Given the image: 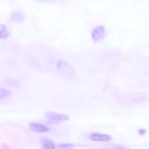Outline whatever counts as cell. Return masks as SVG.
Wrapping results in <instances>:
<instances>
[{"label":"cell","instance_id":"obj_1","mask_svg":"<svg viewBox=\"0 0 149 149\" xmlns=\"http://www.w3.org/2000/svg\"><path fill=\"white\" fill-rule=\"evenodd\" d=\"M56 68L65 77L70 79L75 78V72L73 67L64 60H59L56 63Z\"/></svg>","mask_w":149,"mask_h":149},{"label":"cell","instance_id":"obj_2","mask_svg":"<svg viewBox=\"0 0 149 149\" xmlns=\"http://www.w3.org/2000/svg\"><path fill=\"white\" fill-rule=\"evenodd\" d=\"M105 34V29L103 26H97L91 31V37L94 42L102 40Z\"/></svg>","mask_w":149,"mask_h":149},{"label":"cell","instance_id":"obj_3","mask_svg":"<svg viewBox=\"0 0 149 149\" xmlns=\"http://www.w3.org/2000/svg\"><path fill=\"white\" fill-rule=\"evenodd\" d=\"M45 118L53 122L65 121L69 119V116L66 114H60L53 112H48L45 114Z\"/></svg>","mask_w":149,"mask_h":149},{"label":"cell","instance_id":"obj_4","mask_svg":"<svg viewBox=\"0 0 149 149\" xmlns=\"http://www.w3.org/2000/svg\"><path fill=\"white\" fill-rule=\"evenodd\" d=\"M90 139L95 141H109L111 140V137L106 134H101L98 133H92L90 134Z\"/></svg>","mask_w":149,"mask_h":149},{"label":"cell","instance_id":"obj_5","mask_svg":"<svg viewBox=\"0 0 149 149\" xmlns=\"http://www.w3.org/2000/svg\"><path fill=\"white\" fill-rule=\"evenodd\" d=\"M29 128L31 130L37 133H44L49 130V128L47 126L38 123H30Z\"/></svg>","mask_w":149,"mask_h":149},{"label":"cell","instance_id":"obj_6","mask_svg":"<svg viewBox=\"0 0 149 149\" xmlns=\"http://www.w3.org/2000/svg\"><path fill=\"white\" fill-rule=\"evenodd\" d=\"M10 19L15 23H21L24 19V15L19 12L14 11L12 12L9 16Z\"/></svg>","mask_w":149,"mask_h":149},{"label":"cell","instance_id":"obj_7","mask_svg":"<svg viewBox=\"0 0 149 149\" xmlns=\"http://www.w3.org/2000/svg\"><path fill=\"white\" fill-rule=\"evenodd\" d=\"M10 35L8 27L3 24H0V39H6Z\"/></svg>","mask_w":149,"mask_h":149},{"label":"cell","instance_id":"obj_8","mask_svg":"<svg viewBox=\"0 0 149 149\" xmlns=\"http://www.w3.org/2000/svg\"><path fill=\"white\" fill-rule=\"evenodd\" d=\"M55 145L54 143L50 140H45L43 142L42 149H55Z\"/></svg>","mask_w":149,"mask_h":149},{"label":"cell","instance_id":"obj_9","mask_svg":"<svg viewBox=\"0 0 149 149\" xmlns=\"http://www.w3.org/2000/svg\"><path fill=\"white\" fill-rule=\"evenodd\" d=\"M5 83L9 86H13V87H17L19 84V82L18 80H15L14 79H12V78L6 79L5 80Z\"/></svg>","mask_w":149,"mask_h":149},{"label":"cell","instance_id":"obj_10","mask_svg":"<svg viewBox=\"0 0 149 149\" xmlns=\"http://www.w3.org/2000/svg\"><path fill=\"white\" fill-rule=\"evenodd\" d=\"M57 147L59 149H72L74 147V146L70 143H63L59 144Z\"/></svg>","mask_w":149,"mask_h":149},{"label":"cell","instance_id":"obj_11","mask_svg":"<svg viewBox=\"0 0 149 149\" xmlns=\"http://www.w3.org/2000/svg\"><path fill=\"white\" fill-rule=\"evenodd\" d=\"M9 94H10V91L5 89L0 88V100L9 96Z\"/></svg>","mask_w":149,"mask_h":149},{"label":"cell","instance_id":"obj_12","mask_svg":"<svg viewBox=\"0 0 149 149\" xmlns=\"http://www.w3.org/2000/svg\"><path fill=\"white\" fill-rule=\"evenodd\" d=\"M38 2H45V3H54L56 1V0H36Z\"/></svg>","mask_w":149,"mask_h":149},{"label":"cell","instance_id":"obj_13","mask_svg":"<svg viewBox=\"0 0 149 149\" xmlns=\"http://www.w3.org/2000/svg\"><path fill=\"white\" fill-rule=\"evenodd\" d=\"M146 130L144 129H140L139 130H138V133L140 135H143L146 133Z\"/></svg>","mask_w":149,"mask_h":149},{"label":"cell","instance_id":"obj_14","mask_svg":"<svg viewBox=\"0 0 149 149\" xmlns=\"http://www.w3.org/2000/svg\"><path fill=\"white\" fill-rule=\"evenodd\" d=\"M2 149H10L9 147L8 146H7L5 144H3L2 145Z\"/></svg>","mask_w":149,"mask_h":149},{"label":"cell","instance_id":"obj_15","mask_svg":"<svg viewBox=\"0 0 149 149\" xmlns=\"http://www.w3.org/2000/svg\"><path fill=\"white\" fill-rule=\"evenodd\" d=\"M113 149H124V148H113Z\"/></svg>","mask_w":149,"mask_h":149}]
</instances>
